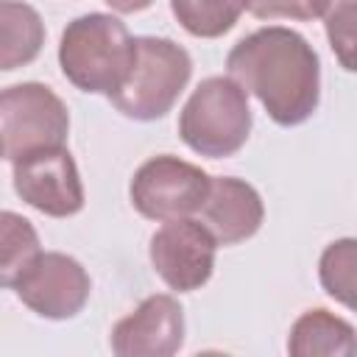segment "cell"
<instances>
[{
  "label": "cell",
  "instance_id": "cell-1",
  "mask_svg": "<svg viewBox=\"0 0 357 357\" xmlns=\"http://www.w3.org/2000/svg\"><path fill=\"white\" fill-rule=\"evenodd\" d=\"M226 70L276 126H301L318 112L321 59L293 28L268 25L243 36L229 50Z\"/></svg>",
  "mask_w": 357,
  "mask_h": 357
},
{
  "label": "cell",
  "instance_id": "cell-2",
  "mask_svg": "<svg viewBox=\"0 0 357 357\" xmlns=\"http://www.w3.org/2000/svg\"><path fill=\"white\" fill-rule=\"evenodd\" d=\"M137 56L134 36L126 22L89 11L67 22L59 42V64L64 78L89 95H112L123 86Z\"/></svg>",
  "mask_w": 357,
  "mask_h": 357
},
{
  "label": "cell",
  "instance_id": "cell-3",
  "mask_svg": "<svg viewBox=\"0 0 357 357\" xmlns=\"http://www.w3.org/2000/svg\"><path fill=\"white\" fill-rule=\"evenodd\" d=\"M251 106L245 89L229 75L204 78L178 114V137L206 159L234 156L251 134Z\"/></svg>",
  "mask_w": 357,
  "mask_h": 357
},
{
  "label": "cell",
  "instance_id": "cell-4",
  "mask_svg": "<svg viewBox=\"0 0 357 357\" xmlns=\"http://www.w3.org/2000/svg\"><path fill=\"white\" fill-rule=\"evenodd\" d=\"M137 56L128 78L109 95L112 106L131 120L165 117L192 75L190 53L165 36H134Z\"/></svg>",
  "mask_w": 357,
  "mask_h": 357
},
{
  "label": "cell",
  "instance_id": "cell-5",
  "mask_svg": "<svg viewBox=\"0 0 357 357\" xmlns=\"http://www.w3.org/2000/svg\"><path fill=\"white\" fill-rule=\"evenodd\" d=\"M70 112L64 100L39 81H22L0 89V145L8 162L25 153L64 145Z\"/></svg>",
  "mask_w": 357,
  "mask_h": 357
},
{
  "label": "cell",
  "instance_id": "cell-6",
  "mask_svg": "<svg viewBox=\"0 0 357 357\" xmlns=\"http://www.w3.org/2000/svg\"><path fill=\"white\" fill-rule=\"evenodd\" d=\"M209 173L173 153H159L134 170L128 198L148 220L187 218L201 209L209 192Z\"/></svg>",
  "mask_w": 357,
  "mask_h": 357
},
{
  "label": "cell",
  "instance_id": "cell-7",
  "mask_svg": "<svg viewBox=\"0 0 357 357\" xmlns=\"http://www.w3.org/2000/svg\"><path fill=\"white\" fill-rule=\"evenodd\" d=\"M14 165V192L47 218H70L84 209V184L73 153L64 145L20 156Z\"/></svg>",
  "mask_w": 357,
  "mask_h": 357
},
{
  "label": "cell",
  "instance_id": "cell-8",
  "mask_svg": "<svg viewBox=\"0 0 357 357\" xmlns=\"http://www.w3.org/2000/svg\"><path fill=\"white\" fill-rule=\"evenodd\" d=\"M218 243L201 220L173 218L151 237V265L159 279L178 293H192L212 279Z\"/></svg>",
  "mask_w": 357,
  "mask_h": 357
},
{
  "label": "cell",
  "instance_id": "cell-9",
  "mask_svg": "<svg viewBox=\"0 0 357 357\" xmlns=\"http://www.w3.org/2000/svg\"><path fill=\"white\" fill-rule=\"evenodd\" d=\"M14 287L17 298L47 321L75 318L92 293L86 268L61 251H39V257L28 265Z\"/></svg>",
  "mask_w": 357,
  "mask_h": 357
},
{
  "label": "cell",
  "instance_id": "cell-10",
  "mask_svg": "<svg viewBox=\"0 0 357 357\" xmlns=\"http://www.w3.org/2000/svg\"><path fill=\"white\" fill-rule=\"evenodd\" d=\"M109 343L120 357H170L184 343V310L167 293L148 296L112 326Z\"/></svg>",
  "mask_w": 357,
  "mask_h": 357
},
{
  "label": "cell",
  "instance_id": "cell-11",
  "mask_svg": "<svg viewBox=\"0 0 357 357\" xmlns=\"http://www.w3.org/2000/svg\"><path fill=\"white\" fill-rule=\"evenodd\" d=\"M198 212L218 245H234L254 237L265 220V204L259 192L234 176H212L209 192Z\"/></svg>",
  "mask_w": 357,
  "mask_h": 357
},
{
  "label": "cell",
  "instance_id": "cell-12",
  "mask_svg": "<svg viewBox=\"0 0 357 357\" xmlns=\"http://www.w3.org/2000/svg\"><path fill=\"white\" fill-rule=\"evenodd\" d=\"M287 351L296 357H351L357 351L354 326L324 307L307 310L290 326Z\"/></svg>",
  "mask_w": 357,
  "mask_h": 357
},
{
  "label": "cell",
  "instance_id": "cell-13",
  "mask_svg": "<svg viewBox=\"0 0 357 357\" xmlns=\"http://www.w3.org/2000/svg\"><path fill=\"white\" fill-rule=\"evenodd\" d=\"M45 45L39 11L22 0H0V70L31 64Z\"/></svg>",
  "mask_w": 357,
  "mask_h": 357
},
{
  "label": "cell",
  "instance_id": "cell-14",
  "mask_svg": "<svg viewBox=\"0 0 357 357\" xmlns=\"http://www.w3.org/2000/svg\"><path fill=\"white\" fill-rule=\"evenodd\" d=\"M39 234L28 218L0 209V287H14L39 257Z\"/></svg>",
  "mask_w": 357,
  "mask_h": 357
},
{
  "label": "cell",
  "instance_id": "cell-15",
  "mask_svg": "<svg viewBox=\"0 0 357 357\" xmlns=\"http://www.w3.org/2000/svg\"><path fill=\"white\" fill-rule=\"evenodd\" d=\"M248 0H170V11L178 25L198 39H218L229 33Z\"/></svg>",
  "mask_w": 357,
  "mask_h": 357
},
{
  "label": "cell",
  "instance_id": "cell-16",
  "mask_svg": "<svg viewBox=\"0 0 357 357\" xmlns=\"http://www.w3.org/2000/svg\"><path fill=\"white\" fill-rule=\"evenodd\" d=\"M354 268H357V243L351 237L335 240L324 248L318 262V279L326 296L354 307Z\"/></svg>",
  "mask_w": 357,
  "mask_h": 357
},
{
  "label": "cell",
  "instance_id": "cell-17",
  "mask_svg": "<svg viewBox=\"0 0 357 357\" xmlns=\"http://www.w3.org/2000/svg\"><path fill=\"white\" fill-rule=\"evenodd\" d=\"M354 3L357 0H326L324 6V25L326 39L340 61L343 70H354Z\"/></svg>",
  "mask_w": 357,
  "mask_h": 357
},
{
  "label": "cell",
  "instance_id": "cell-18",
  "mask_svg": "<svg viewBox=\"0 0 357 357\" xmlns=\"http://www.w3.org/2000/svg\"><path fill=\"white\" fill-rule=\"evenodd\" d=\"M326 0H248L245 8L257 20H318L324 14Z\"/></svg>",
  "mask_w": 357,
  "mask_h": 357
},
{
  "label": "cell",
  "instance_id": "cell-19",
  "mask_svg": "<svg viewBox=\"0 0 357 357\" xmlns=\"http://www.w3.org/2000/svg\"><path fill=\"white\" fill-rule=\"evenodd\" d=\"M112 11H117V14H137V11H142V8H148L153 0H103Z\"/></svg>",
  "mask_w": 357,
  "mask_h": 357
},
{
  "label": "cell",
  "instance_id": "cell-20",
  "mask_svg": "<svg viewBox=\"0 0 357 357\" xmlns=\"http://www.w3.org/2000/svg\"><path fill=\"white\" fill-rule=\"evenodd\" d=\"M0 159H3V145H0Z\"/></svg>",
  "mask_w": 357,
  "mask_h": 357
}]
</instances>
